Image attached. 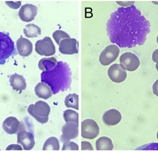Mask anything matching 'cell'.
<instances>
[{"instance_id": "6da1fadb", "label": "cell", "mask_w": 158, "mask_h": 152, "mask_svg": "<svg viewBox=\"0 0 158 152\" xmlns=\"http://www.w3.org/2000/svg\"><path fill=\"white\" fill-rule=\"evenodd\" d=\"M111 43L120 48L143 45L150 32V23L134 5L118 8L106 25Z\"/></svg>"}, {"instance_id": "7a4b0ae2", "label": "cell", "mask_w": 158, "mask_h": 152, "mask_svg": "<svg viewBox=\"0 0 158 152\" xmlns=\"http://www.w3.org/2000/svg\"><path fill=\"white\" fill-rule=\"evenodd\" d=\"M41 79L43 82L47 84L51 87L52 94L64 91L71 85V69L67 63L60 61L54 69L43 72L41 74Z\"/></svg>"}, {"instance_id": "3957f363", "label": "cell", "mask_w": 158, "mask_h": 152, "mask_svg": "<svg viewBox=\"0 0 158 152\" xmlns=\"http://www.w3.org/2000/svg\"><path fill=\"white\" fill-rule=\"evenodd\" d=\"M27 111L37 122L45 124L48 121L51 109L47 103L43 101H38L35 105H30L27 108Z\"/></svg>"}, {"instance_id": "277c9868", "label": "cell", "mask_w": 158, "mask_h": 152, "mask_svg": "<svg viewBox=\"0 0 158 152\" xmlns=\"http://www.w3.org/2000/svg\"><path fill=\"white\" fill-rule=\"evenodd\" d=\"M15 52V45L11 37L5 33L0 32V63H4Z\"/></svg>"}, {"instance_id": "5b68a950", "label": "cell", "mask_w": 158, "mask_h": 152, "mask_svg": "<svg viewBox=\"0 0 158 152\" xmlns=\"http://www.w3.org/2000/svg\"><path fill=\"white\" fill-rule=\"evenodd\" d=\"M35 52L41 56H52L56 53V48L49 37H45L43 40H39L35 45Z\"/></svg>"}, {"instance_id": "8992f818", "label": "cell", "mask_w": 158, "mask_h": 152, "mask_svg": "<svg viewBox=\"0 0 158 152\" xmlns=\"http://www.w3.org/2000/svg\"><path fill=\"white\" fill-rule=\"evenodd\" d=\"M119 54L120 49L118 46L111 44L102 51L99 56V61L102 65H109L117 59Z\"/></svg>"}, {"instance_id": "52a82bcc", "label": "cell", "mask_w": 158, "mask_h": 152, "mask_svg": "<svg viewBox=\"0 0 158 152\" xmlns=\"http://www.w3.org/2000/svg\"><path fill=\"white\" fill-rule=\"evenodd\" d=\"M99 134V128L96 121L86 119L81 124V134L82 137L89 139L96 138Z\"/></svg>"}, {"instance_id": "ba28073f", "label": "cell", "mask_w": 158, "mask_h": 152, "mask_svg": "<svg viewBox=\"0 0 158 152\" xmlns=\"http://www.w3.org/2000/svg\"><path fill=\"white\" fill-rule=\"evenodd\" d=\"M120 62L122 67L130 72L136 70L139 65L140 61L139 58L132 53H125L120 58Z\"/></svg>"}, {"instance_id": "9c48e42d", "label": "cell", "mask_w": 158, "mask_h": 152, "mask_svg": "<svg viewBox=\"0 0 158 152\" xmlns=\"http://www.w3.org/2000/svg\"><path fill=\"white\" fill-rule=\"evenodd\" d=\"M62 135L60 140L63 143L75 139L78 135V123L70 122L66 123L62 128Z\"/></svg>"}, {"instance_id": "30bf717a", "label": "cell", "mask_w": 158, "mask_h": 152, "mask_svg": "<svg viewBox=\"0 0 158 152\" xmlns=\"http://www.w3.org/2000/svg\"><path fill=\"white\" fill-rule=\"evenodd\" d=\"M3 129L7 134H14L24 130V125L14 117L6 118L3 123Z\"/></svg>"}, {"instance_id": "8fae6325", "label": "cell", "mask_w": 158, "mask_h": 152, "mask_svg": "<svg viewBox=\"0 0 158 152\" xmlns=\"http://www.w3.org/2000/svg\"><path fill=\"white\" fill-rule=\"evenodd\" d=\"M108 74L110 79L116 83L123 82L127 76L126 70L121 65L118 64V63L113 64L109 68Z\"/></svg>"}, {"instance_id": "7c38bea8", "label": "cell", "mask_w": 158, "mask_h": 152, "mask_svg": "<svg viewBox=\"0 0 158 152\" xmlns=\"http://www.w3.org/2000/svg\"><path fill=\"white\" fill-rule=\"evenodd\" d=\"M17 143L20 144L24 150H31L35 145L34 137L30 132L21 131L17 134Z\"/></svg>"}, {"instance_id": "4fadbf2b", "label": "cell", "mask_w": 158, "mask_h": 152, "mask_svg": "<svg viewBox=\"0 0 158 152\" xmlns=\"http://www.w3.org/2000/svg\"><path fill=\"white\" fill-rule=\"evenodd\" d=\"M37 13V7L32 4L23 5L19 11L20 19L25 22H30L34 20Z\"/></svg>"}, {"instance_id": "5bb4252c", "label": "cell", "mask_w": 158, "mask_h": 152, "mask_svg": "<svg viewBox=\"0 0 158 152\" xmlns=\"http://www.w3.org/2000/svg\"><path fill=\"white\" fill-rule=\"evenodd\" d=\"M60 52L64 55H73L78 53V42L75 39L69 38L62 40L59 44Z\"/></svg>"}, {"instance_id": "9a60e30c", "label": "cell", "mask_w": 158, "mask_h": 152, "mask_svg": "<svg viewBox=\"0 0 158 152\" xmlns=\"http://www.w3.org/2000/svg\"><path fill=\"white\" fill-rule=\"evenodd\" d=\"M122 120L120 112L116 109H111L104 113L102 120L104 123L108 125L113 126L117 125Z\"/></svg>"}, {"instance_id": "2e32d148", "label": "cell", "mask_w": 158, "mask_h": 152, "mask_svg": "<svg viewBox=\"0 0 158 152\" xmlns=\"http://www.w3.org/2000/svg\"><path fill=\"white\" fill-rule=\"evenodd\" d=\"M17 49L20 56L27 57L32 53L33 45L29 40L20 37L17 41Z\"/></svg>"}, {"instance_id": "e0dca14e", "label": "cell", "mask_w": 158, "mask_h": 152, "mask_svg": "<svg viewBox=\"0 0 158 152\" xmlns=\"http://www.w3.org/2000/svg\"><path fill=\"white\" fill-rule=\"evenodd\" d=\"M10 83L13 90L17 91H22L25 90L26 87H27L26 81L23 76L18 74H13L10 76Z\"/></svg>"}, {"instance_id": "ac0fdd59", "label": "cell", "mask_w": 158, "mask_h": 152, "mask_svg": "<svg viewBox=\"0 0 158 152\" xmlns=\"http://www.w3.org/2000/svg\"><path fill=\"white\" fill-rule=\"evenodd\" d=\"M34 91L37 97L44 99H49L52 95L51 87L47 84L43 82H39L36 85Z\"/></svg>"}, {"instance_id": "d6986e66", "label": "cell", "mask_w": 158, "mask_h": 152, "mask_svg": "<svg viewBox=\"0 0 158 152\" xmlns=\"http://www.w3.org/2000/svg\"><path fill=\"white\" fill-rule=\"evenodd\" d=\"M58 65V61L55 57L44 58L39 62V69L43 72H48L54 69Z\"/></svg>"}, {"instance_id": "ffe728a7", "label": "cell", "mask_w": 158, "mask_h": 152, "mask_svg": "<svg viewBox=\"0 0 158 152\" xmlns=\"http://www.w3.org/2000/svg\"><path fill=\"white\" fill-rule=\"evenodd\" d=\"M97 150H112L113 144L111 139L108 137H101L96 142Z\"/></svg>"}, {"instance_id": "44dd1931", "label": "cell", "mask_w": 158, "mask_h": 152, "mask_svg": "<svg viewBox=\"0 0 158 152\" xmlns=\"http://www.w3.org/2000/svg\"><path fill=\"white\" fill-rule=\"evenodd\" d=\"M23 33L26 37L29 38L37 37L41 35V29L37 25L30 23L26 25V27L23 29Z\"/></svg>"}, {"instance_id": "7402d4cb", "label": "cell", "mask_w": 158, "mask_h": 152, "mask_svg": "<svg viewBox=\"0 0 158 152\" xmlns=\"http://www.w3.org/2000/svg\"><path fill=\"white\" fill-rule=\"evenodd\" d=\"M64 105L67 108H72L75 110H78V96L73 93L70 94L64 99Z\"/></svg>"}, {"instance_id": "603a6c76", "label": "cell", "mask_w": 158, "mask_h": 152, "mask_svg": "<svg viewBox=\"0 0 158 152\" xmlns=\"http://www.w3.org/2000/svg\"><path fill=\"white\" fill-rule=\"evenodd\" d=\"M43 149V150H59V140L55 137H51L48 138L46 141Z\"/></svg>"}, {"instance_id": "cb8c5ba5", "label": "cell", "mask_w": 158, "mask_h": 152, "mask_svg": "<svg viewBox=\"0 0 158 152\" xmlns=\"http://www.w3.org/2000/svg\"><path fill=\"white\" fill-rule=\"evenodd\" d=\"M63 118L67 122H75L78 123V113L72 110H67L63 113Z\"/></svg>"}, {"instance_id": "d4e9b609", "label": "cell", "mask_w": 158, "mask_h": 152, "mask_svg": "<svg viewBox=\"0 0 158 152\" xmlns=\"http://www.w3.org/2000/svg\"><path fill=\"white\" fill-rule=\"evenodd\" d=\"M52 37H53L54 40L56 42V43L59 45L60 42L64 40V39H69L70 36L65 32L60 30L56 31L53 34H52Z\"/></svg>"}, {"instance_id": "484cf974", "label": "cell", "mask_w": 158, "mask_h": 152, "mask_svg": "<svg viewBox=\"0 0 158 152\" xmlns=\"http://www.w3.org/2000/svg\"><path fill=\"white\" fill-rule=\"evenodd\" d=\"M78 146L74 142L67 141L63 143V150H78Z\"/></svg>"}, {"instance_id": "4316f807", "label": "cell", "mask_w": 158, "mask_h": 152, "mask_svg": "<svg viewBox=\"0 0 158 152\" xmlns=\"http://www.w3.org/2000/svg\"><path fill=\"white\" fill-rule=\"evenodd\" d=\"M82 150H93V147L89 142L82 141L81 143Z\"/></svg>"}, {"instance_id": "83f0119b", "label": "cell", "mask_w": 158, "mask_h": 152, "mask_svg": "<svg viewBox=\"0 0 158 152\" xmlns=\"http://www.w3.org/2000/svg\"><path fill=\"white\" fill-rule=\"evenodd\" d=\"M23 148L19 145H10L6 148V150H22Z\"/></svg>"}, {"instance_id": "f1b7e54d", "label": "cell", "mask_w": 158, "mask_h": 152, "mask_svg": "<svg viewBox=\"0 0 158 152\" xmlns=\"http://www.w3.org/2000/svg\"><path fill=\"white\" fill-rule=\"evenodd\" d=\"M152 91L156 96H158V79L154 83L152 86Z\"/></svg>"}, {"instance_id": "f546056e", "label": "cell", "mask_w": 158, "mask_h": 152, "mask_svg": "<svg viewBox=\"0 0 158 152\" xmlns=\"http://www.w3.org/2000/svg\"><path fill=\"white\" fill-rule=\"evenodd\" d=\"M152 60L154 62H157L158 61V49H156L152 53Z\"/></svg>"}, {"instance_id": "4dcf8cb0", "label": "cell", "mask_w": 158, "mask_h": 152, "mask_svg": "<svg viewBox=\"0 0 158 152\" xmlns=\"http://www.w3.org/2000/svg\"><path fill=\"white\" fill-rule=\"evenodd\" d=\"M156 69L158 71V61L156 62Z\"/></svg>"}, {"instance_id": "1f68e13d", "label": "cell", "mask_w": 158, "mask_h": 152, "mask_svg": "<svg viewBox=\"0 0 158 152\" xmlns=\"http://www.w3.org/2000/svg\"><path fill=\"white\" fill-rule=\"evenodd\" d=\"M157 139H158V131H157Z\"/></svg>"}, {"instance_id": "d6a6232c", "label": "cell", "mask_w": 158, "mask_h": 152, "mask_svg": "<svg viewBox=\"0 0 158 152\" xmlns=\"http://www.w3.org/2000/svg\"><path fill=\"white\" fill-rule=\"evenodd\" d=\"M157 44H158V36L157 37Z\"/></svg>"}]
</instances>
